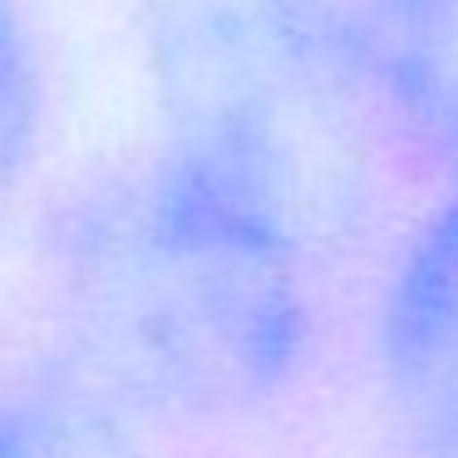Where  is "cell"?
Instances as JSON below:
<instances>
[{"label":"cell","instance_id":"6da1fadb","mask_svg":"<svg viewBox=\"0 0 458 458\" xmlns=\"http://www.w3.org/2000/svg\"><path fill=\"white\" fill-rule=\"evenodd\" d=\"M276 139L178 129L139 182L60 242L64 330L94 385L173 419L267 404L306 350V286Z\"/></svg>","mask_w":458,"mask_h":458},{"label":"cell","instance_id":"7a4b0ae2","mask_svg":"<svg viewBox=\"0 0 458 458\" xmlns=\"http://www.w3.org/2000/svg\"><path fill=\"white\" fill-rule=\"evenodd\" d=\"M178 129L276 139L286 99L350 64V0H143ZM281 143V139H276Z\"/></svg>","mask_w":458,"mask_h":458},{"label":"cell","instance_id":"3957f363","mask_svg":"<svg viewBox=\"0 0 458 458\" xmlns=\"http://www.w3.org/2000/svg\"><path fill=\"white\" fill-rule=\"evenodd\" d=\"M385 385L419 458H458V198L414 237L385 306Z\"/></svg>","mask_w":458,"mask_h":458},{"label":"cell","instance_id":"277c9868","mask_svg":"<svg viewBox=\"0 0 458 458\" xmlns=\"http://www.w3.org/2000/svg\"><path fill=\"white\" fill-rule=\"evenodd\" d=\"M345 50L399 129L458 163V0H350Z\"/></svg>","mask_w":458,"mask_h":458},{"label":"cell","instance_id":"5b68a950","mask_svg":"<svg viewBox=\"0 0 458 458\" xmlns=\"http://www.w3.org/2000/svg\"><path fill=\"white\" fill-rule=\"evenodd\" d=\"M0 458H133V448L94 394L25 389L0 399Z\"/></svg>","mask_w":458,"mask_h":458},{"label":"cell","instance_id":"8992f818","mask_svg":"<svg viewBox=\"0 0 458 458\" xmlns=\"http://www.w3.org/2000/svg\"><path fill=\"white\" fill-rule=\"evenodd\" d=\"M35 143V74L11 0H0V198L21 178Z\"/></svg>","mask_w":458,"mask_h":458}]
</instances>
